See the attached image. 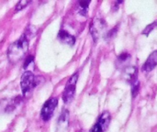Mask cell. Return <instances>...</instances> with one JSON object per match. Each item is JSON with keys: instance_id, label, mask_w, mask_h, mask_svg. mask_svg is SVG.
Here are the masks:
<instances>
[{"instance_id": "6da1fadb", "label": "cell", "mask_w": 157, "mask_h": 132, "mask_svg": "<svg viewBox=\"0 0 157 132\" xmlns=\"http://www.w3.org/2000/svg\"><path fill=\"white\" fill-rule=\"evenodd\" d=\"M29 50V40L26 35H22L7 49V57L10 62L16 63L24 58Z\"/></svg>"}, {"instance_id": "7a4b0ae2", "label": "cell", "mask_w": 157, "mask_h": 132, "mask_svg": "<svg viewBox=\"0 0 157 132\" xmlns=\"http://www.w3.org/2000/svg\"><path fill=\"white\" fill-rule=\"evenodd\" d=\"M38 85L37 78L30 71L25 72L20 79V86L24 96H28Z\"/></svg>"}, {"instance_id": "3957f363", "label": "cell", "mask_w": 157, "mask_h": 132, "mask_svg": "<svg viewBox=\"0 0 157 132\" xmlns=\"http://www.w3.org/2000/svg\"><path fill=\"white\" fill-rule=\"evenodd\" d=\"M77 80H78V74L75 73L67 81L63 94V100L64 103H66V104L71 103V101L74 99V96L75 94V89H76Z\"/></svg>"}, {"instance_id": "277c9868", "label": "cell", "mask_w": 157, "mask_h": 132, "mask_svg": "<svg viewBox=\"0 0 157 132\" xmlns=\"http://www.w3.org/2000/svg\"><path fill=\"white\" fill-rule=\"evenodd\" d=\"M57 105H58V100L55 97H52L45 102L40 111V117L42 120L48 121L52 119V117L53 116L54 110L57 107Z\"/></svg>"}, {"instance_id": "5b68a950", "label": "cell", "mask_w": 157, "mask_h": 132, "mask_svg": "<svg viewBox=\"0 0 157 132\" xmlns=\"http://www.w3.org/2000/svg\"><path fill=\"white\" fill-rule=\"evenodd\" d=\"M106 26H107L106 22L102 18H98V17H96L93 20V22L90 24V32L95 41H97L99 39L100 35L103 33V31L106 28Z\"/></svg>"}, {"instance_id": "8992f818", "label": "cell", "mask_w": 157, "mask_h": 132, "mask_svg": "<svg viewBox=\"0 0 157 132\" xmlns=\"http://www.w3.org/2000/svg\"><path fill=\"white\" fill-rule=\"evenodd\" d=\"M110 122V114L108 111H105L99 117L98 122L92 127L89 132H104L109 127Z\"/></svg>"}, {"instance_id": "52a82bcc", "label": "cell", "mask_w": 157, "mask_h": 132, "mask_svg": "<svg viewBox=\"0 0 157 132\" xmlns=\"http://www.w3.org/2000/svg\"><path fill=\"white\" fill-rule=\"evenodd\" d=\"M123 75L125 77V80L127 82H129L131 85H132L133 83L138 81V78H137V68L136 67L129 66V67L125 68V70L123 71Z\"/></svg>"}, {"instance_id": "ba28073f", "label": "cell", "mask_w": 157, "mask_h": 132, "mask_svg": "<svg viewBox=\"0 0 157 132\" xmlns=\"http://www.w3.org/2000/svg\"><path fill=\"white\" fill-rule=\"evenodd\" d=\"M156 63H157V51H153V53L148 57L147 61H146V62H145V63L144 64V66H143V70H144V72H146V73L151 72V71H153V70L155 68Z\"/></svg>"}, {"instance_id": "9c48e42d", "label": "cell", "mask_w": 157, "mask_h": 132, "mask_svg": "<svg viewBox=\"0 0 157 132\" xmlns=\"http://www.w3.org/2000/svg\"><path fill=\"white\" fill-rule=\"evenodd\" d=\"M68 123H69V113H68V111L66 109H64L63 111V113H61L59 122H58V130L62 127V130H60V132L67 130Z\"/></svg>"}, {"instance_id": "30bf717a", "label": "cell", "mask_w": 157, "mask_h": 132, "mask_svg": "<svg viewBox=\"0 0 157 132\" xmlns=\"http://www.w3.org/2000/svg\"><path fill=\"white\" fill-rule=\"evenodd\" d=\"M58 37H59V39H60V40L62 42H63L65 44H68V45H71V46H73L75 44V38L73 35H71L70 33H68L67 31H65V30H61L59 32Z\"/></svg>"}, {"instance_id": "8fae6325", "label": "cell", "mask_w": 157, "mask_h": 132, "mask_svg": "<svg viewBox=\"0 0 157 132\" xmlns=\"http://www.w3.org/2000/svg\"><path fill=\"white\" fill-rule=\"evenodd\" d=\"M90 4V1H81L79 2V9L82 15L86 16L87 13V8Z\"/></svg>"}, {"instance_id": "7c38bea8", "label": "cell", "mask_w": 157, "mask_h": 132, "mask_svg": "<svg viewBox=\"0 0 157 132\" xmlns=\"http://www.w3.org/2000/svg\"><path fill=\"white\" fill-rule=\"evenodd\" d=\"M30 3V1H28V0H22V1H19V2H17V4L16 5V8H15V10H16V12L17 11H20V10H22V9H24Z\"/></svg>"}, {"instance_id": "4fadbf2b", "label": "cell", "mask_w": 157, "mask_h": 132, "mask_svg": "<svg viewBox=\"0 0 157 132\" xmlns=\"http://www.w3.org/2000/svg\"><path fill=\"white\" fill-rule=\"evenodd\" d=\"M132 97H136L139 92V88H140V84L139 81H136L135 83H133L132 85Z\"/></svg>"}, {"instance_id": "5bb4252c", "label": "cell", "mask_w": 157, "mask_h": 132, "mask_svg": "<svg viewBox=\"0 0 157 132\" xmlns=\"http://www.w3.org/2000/svg\"><path fill=\"white\" fill-rule=\"evenodd\" d=\"M156 26V22L155 21V22H153L151 25H148L145 28H144V30L143 31V34H144V35H146V36H148L149 35V33L155 28V27Z\"/></svg>"}, {"instance_id": "9a60e30c", "label": "cell", "mask_w": 157, "mask_h": 132, "mask_svg": "<svg viewBox=\"0 0 157 132\" xmlns=\"http://www.w3.org/2000/svg\"><path fill=\"white\" fill-rule=\"evenodd\" d=\"M128 58H130V55L128 53H122L120 57H119V60L120 61H126Z\"/></svg>"}, {"instance_id": "2e32d148", "label": "cell", "mask_w": 157, "mask_h": 132, "mask_svg": "<svg viewBox=\"0 0 157 132\" xmlns=\"http://www.w3.org/2000/svg\"><path fill=\"white\" fill-rule=\"evenodd\" d=\"M30 62H33V57H32V56H29V57L27 58V61H26V62L24 63V67H27L28 64H29Z\"/></svg>"}]
</instances>
